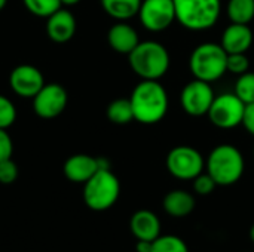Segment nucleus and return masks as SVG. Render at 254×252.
<instances>
[{"label":"nucleus","instance_id":"obj_34","mask_svg":"<svg viewBox=\"0 0 254 252\" xmlns=\"http://www.w3.org/2000/svg\"><path fill=\"white\" fill-rule=\"evenodd\" d=\"M6 3H7V0H0V10L6 6Z\"/></svg>","mask_w":254,"mask_h":252},{"label":"nucleus","instance_id":"obj_16","mask_svg":"<svg viewBox=\"0 0 254 252\" xmlns=\"http://www.w3.org/2000/svg\"><path fill=\"white\" fill-rule=\"evenodd\" d=\"M253 43V31L247 24L232 22L222 36V48L226 53H246Z\"/></svg>","mask_w":254,"mask_h":252},{"label":"nucleus","instance_id":"obj_8","mask_svg":"<svg viewBox=\"0 0 254 252\" xmlns=\"http://www.w3.org/2000/svg\"><path fill=\"white\" fill-rule=\"evenodd\" d=\"M246 104L235 94H222L214 98L208 117L220 129H232L243 123Z\"/></svg>","mask_w":254,"mask_h":252},{"label":"nucleus","instance_id":"obj_17","mask_svg":"<svg viewBox=\"0 0 254 252\" xmlns=\"http://www.w3.org/2000/svg\"><path fill=\"white\" fill-rule=\"evenodd\" d=\"M107 40L113 50H116L118 53H124V55H129L135 49V46L140 43L137 31L125 22L115 24L109 30Z\"/></svg>","mask_w":254,"mask_h":252},{"label":"nucleus","instance_id":"obj_13","mask_svg":"<svg viewBox=\"0 0 254 252\" xmlns=\"http://www.w3.org/2000/svg\"><path fill=\"white\" fill-rule=\"evenodd\" d=\"M46 33L55 43H65L73 39L76 33V18L67 9H58L48 16Z\"/></svg>","mask_w":254,"mask_h":252},{"label":"nucleus","instance_id":"obj_18","mask_svg":"<svg viewBox=\"0 0 254 252\" xmlns=\"http://www.w3.org/2000/svg\"><path fill=\"white\" fill-rule=\"evenodd\" d=\"M164 209L168 215L182 218L189 215L195 209V198L186 190H173L164 198Z\"/></svg>","mask_w":254,"mask_h":252},{"label":"nucleus","instance_id":"obj_11","mask_svg":"<svg viewBox=\"0 0 254 252\" xmlns=\"http://www.w3.org/2000/svg\"><path fill=\"white\" fill-rule=\"evenodd\" d=\"M67 91L58 83H45L33 97V110L42 119H54L67 107Z\"/></svg>","mask_w":254,"mask_h":252},{"label":"nucleus","instance_id":"obj_10","mask_svg":"<svg viewBox=\"0 0 254 252\" xmlns=\"http://www.w3.org/2000/svg\"><path fill=\"white\" fill-rule=\"evenodd\" d=\"M214 98L216 95L211 85L199 79L189 82L180 94V102L183 110L195 117L208 114Z\"/></svg>","mask_w":254,"mask_h":252},{"label":"nucleus","instance_id":"obj_33","mask_svg":"<svg viewBox=\"0 0 254 252\" xmlns=\"http://www.w3.org/2000/svg\"><path fill=\"white\" fill-rule=\"evenodd\" d=\"M250 239H252V242L254 244V224L252 226V229H250Z\"/></svg>","mask_w":254,"mask_h":252},{"label":"nucleus","instance_id":"obj_14","mask_svg":"<svg viewBox=\"0 0 254 252\" xmlns=\"http://www.w3.org/2000/svg\"><path fill=\"white\" fill-rule=\"evenodd\" d=\"M129 229L137 241L153 242L161 236V221L158 215L149 209H140L132 214Z\"/></svg>","mask_w":254,"mask_h":252},{"label":"nucleus","instance_id":"obj_20","mask_svg":"<svg viewBox=\"0 0 254 252\" xmlns=\"http://www.w3.org/2000/svg\"><path fill=\"white\" fill-rule=\"evenodd\" d=\"M107 119L115 125H127L134 120V111L129 100L119 98L109 104Z\"/></svg>","mask_w":254,"mask_h":252},{"label":"nucleus","instance_id":"obj_4","mask_svg":"<svg viewBox=\"0 0 254 252\" xmlns=\"http://www.w3.org/2000/svg\"><path fill=\"white\" fill-rule=\"evenodd\" d=\"M189 68L195 79L216 82L228 71V53L217 43H202L196 46L189 58Z\"/></svg>","mask_w":254,"mask_h":252},{"label":"nucleus","instance_id":"obj_1","mask_svg":"<svg viewBox=\"0 0 254 252\" xmlns=\"http://www.w3.org/2000/svg\"><path fill=\"white\" fill-rule=\"evenodd\" d=\"M134 120L143 125L161 122L168 111V95L158 80H141L131 94Z\"/></svg>","mask_w":254,"mask_h":252},{"label":"nucleus","instance_id":"obj_21","mask_svg":"<svg viewBox=\"0 0 254 252\" xmlns=\"http://www.w3.org/2000/svg\"><path fill=\"white\" fill-rule=\"evenodd\" d=\"M228 16L235 24H249L254 18V0H229Z\"/></svg>","mask_w":254,"mask_h":252},{"label":"nucleus","instance_id":"obj_26","mask_svg":"<svg viewBox=\"0 0 254 252\" xmlns=\"http://www.w3.org/2000/svg\"><path fill=\"white\" fill-rule=\"evenodd\" d=\"M250 61L246 53H228V71L241 76L249 71Z\"/></svg>","mask_w":254,"mask_h":252},{"label":"nucleus","instance_id":"obj_22","mask_svg":"<svg viewBox=\"0 0 254 252\" xmlns=\"http://www.w3.org/2000/svg\"><path fill=\"white\" fill-rule=\"evenodd\" d=\"M152 252H189L186 242L174 235L159 236L152 242Z\"/></svg>","mask_w":254,"mask_h":252},{"label":"nucleus","instance_id":"obj_28","mask_svg":"<svg viewBox=\"0 0 254 252\" xmlns=\"http://www.w3.org/2000/svg\"><path fill=\"white\" fill-rule=\"evenodd\" d=\"M18 178V166L12 159H6L0 162V183L12 184Z\"/></svg>","mask_w":254,"mask_h":252},{"label":"nucleus","instance_id":"obj_9","mask_svg":"<svg viewBox=\"0 0 254 252\" xmlns=\"http://www.w3.org/2000/svg\"><path fill=\"white\" fill-rule=\"evenodd\" d=\"M138 16L146 30L164 31L176 21L174 0H141Z\"/></svg>","mask_w":254,"mask_h":252},{"label":"nucleus","instance_id":"obj_25","mask_svg":"<svg viewBox=\"0 0 254 252\" xmlns=\"http://www.w3.org/2000/svg\"><path fill=\"white\" fill-rule=\"evenodd\" d=\"M16 120V108L13 102L0 94V129H7Z\"/></svg>","mask_w":254,"mask_h":252},{"label":"nucleus","instance_id":"obj_29","mask_svg":"<svg viewBox=\"0 0 254 252\" xmlns=\"http://www.w3.org/2000/svg\"><path fill=\"white\" fill-rule=\"evenodd\" d=\"M13 153V143L6 129H0V162L10 159Z\"/></svg>","mask_w":254,"mask_h":252},{"label":"nucleus","instance_id":"obj_2","mask_svg":"<svg viewBox=\"0 0 254 252\" xmlns=\"http://www.w3.org/2000/svg\"><path fill=\"white\" fill-rule=\"evenodd\" d=\"M132 71L143 80H159L170 68V53L164 45L149 40L140 42L128 55Z\"/></svg>","mask_w":254,"mask_h":252},{"label":"nucleus","instance_id":"obj_6","mask_svg":"<svg viewBox=\"0 0 254 252\" xmlns=\"http://www.w3.org/2000/svg\"><path fill=\"white\" fill-rule=\"evenodd\" d=\"M121 195V183L110 169H98L83 186V202L92 211L112 208Z\"/></svg>","mask_w":254,"mask_h":252},{"label":"nucleus","instance_id":"obj_30","mask_svg":"<svg viewBox=\"0 0 254 252\" xmlns=\"http://www.w3.org/2000/svg\"><path fill=\"white\" fill-rule=\"evenodd\" d=\"M243 125L247 129V132L254 137V102L246 104L244 116H243Z\"/></svg>","mask_w":254,"mask_h":252},{"label":"nucleus","instance_id":"obj_3","mask_svg":"<svg viewBox=\"0 0 254 252\" xmlns=\"http://www.w3.org/2000/svg\"><path fill=\"white\" fill-rule=\"evenodd\" d=\"M244 169L246 162L241 151L231 144L217 146L207 159V172L217 186H232L238 183Z\"/></svg>","mask_w":254,"mask_h":252},{"label":"nucleus","instance_id":"obj_31","mask_svg":"<svg viewBox=\"0 0 254 252\" xmlns=\"http://www.w3.org/2000/svg\"><path fill=\"white\" fill-rule=\"evenodd\" d=\"M135 252H152V242L138 241L137 247H135Z\"/></svg>","mask_w":254,"mask_h":252},{"label":"nucleus","instance_id":"obj_5","mask_svg":"<svg viewBox=\"0 0 254 252\" xmlns=\"http://www.w3.org/2000/svg\"><path fill=\"white\" fill-rule=\"evenodd\" d=\"M176 21L192 31L208 30L220 16V0H174Z\"/></svg>","mask_w":254,"mask_h":252},{"label":"nucleus","instance_id":"obj_19","mask_svg":"<svg viewBox=\"0 0 254 252\" xmlns=\"http://www.w3.org/2000/svg\"><path fill=\"white\" fill-rule=\"evenodd\" d=\"M141 0H101V6L112 18L127 21L138 15Z\"/></svg>","mask_w":254,"mask_h":252},{"label":"nucleus","instance_id":"obj_12","mask_svg":"<svg viewBox=\"0 0 254 252\" xmlns=\"http://www.w3.org/2000/svg\"><path fill=\"white\" fill-rule=\"evenodd\" d=\"M10 89L22 98H33L45 85L43 74L39 68L30 64H21L10 71Z\"/></svg>","mask_w":254,"mask_h":252},{"label":"nucleus","instance_id":"obj_23","mask_svg":"<svg viewBox=\"0 0 254 252\" xmlns=\"http://www.w3.org/2000/svg\"><path fill=\"white\" fill-rule=\"evenodd\" d=\"M22 1L30 13L40 18L51 16L63 6L60 0H22Z\"/></svg>","mask_w":254,"mask_h":252},{"label":"nucleus","instance_id":"obj_15","mask_svg":"<svg viewBox=\"0 0 254 252\" xmlns=\"http://www.w3.org/2000/svg\"><path fill=\"white\" fill-rule=\"evenodd\" d=\"M100 169V163L97 157L89 154H74L68 157L64 163V175L71 183H86L97 171Z\"/></svg>","mask_w":254,"mask_h":252},{"label":"nucleus","instance_id":"obj_35","mask_svg":"<svg viewBox=\"0 0 254 252\" xmlns=\"http://www.w3.org/2000/svg\"><path fill=\"white\" fill-rule=\"evenodd\" d=\"M253 156H254V149H253Z\"/></svg>","mask_w":254,"mask_h":252},{"label":"nucleus","instance_id":"obj_32","mask_svg":"<svg viewBox=\"0 0 254 252\" xmlns=\"http://www.w3.org/2000/svg\"><path fill=\"white\" fill-rule=\"evenodd\" d=\"M61 1V4H64V6H74V4H77L80 0H60Z\"/></svg>","mask_w":254,"mask_h":252},{"label":"nucleus","instance_id":"obj_24","mask_svg":"<svg viewBox=\"0 0 254 252\" xmlns=\"http://www.w3.org/2000/svg\"><path fill=\"white\" fill-rule=\"evenodd\" d=\"M244 104L254 102V73H244L240 76L234 92Z\"/></svg>","mask_w":254,"mask_h":252},{"label":"nucleus","instance_id":"obj_7","mask_svg":"<svg viewBox=\"0 0 254 252\" xmlns=\"http://www.w3.org/2000/svg\"><path fill=\"white\" fill-rule=\"evenodd\" d=\"M168 172L179 180H193L202 174L205 162L202 154L190 146L174 147L165 160Z\"/></svg>","mask_w":254,"mask_h":252},{"label":"nucleus","instance_id":"obj_27","mask_svg":"<svg viewBox=\"0 0 254 252\" xmlns=\"http://www.w3.org/2000/svg\"><path fill=\"white\" fill-rule=\"evenodd\" d=\"M217 183L213 180V177L207 172V174H199L196 178H193V190L196 195L201 196H207L210 193H213V190L216 189Z\"/></svg>","mask_w":254,"mask_h":252}]
</instances>
